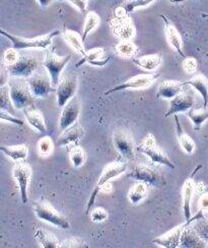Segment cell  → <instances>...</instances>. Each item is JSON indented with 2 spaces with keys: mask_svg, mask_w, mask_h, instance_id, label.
Instances as JSON below:
<instances>
[{
  "mask_svg": "<svg viewBox=\"0 0 208 248\" xmlns=\"http://www.w3.org/2000/svg\"><path fill=\"white\" fill-rule=\"evenodd\" d=\"M7 85L15 110H25L34 106L36 98L30 88L28 78L10 77Z\"/></svg>",
  "mask_w": 208,
  "mask_h": 248,
  "instance_id": "cell-1",
  "label": "cell"
},
{
  "mask_svg": "<svg viewBox=\"0 0 208 248\" xmlns=\"http://www.w3.org/2000/svg\"><path fill=\"white\" fill-rule=\"evenodd\" d=\"M0 34L7 38L13 44V48L16 50H29V49H40V50H47L51 47L53 39L60 34V31L55 30L48 35L41 36L37 38H24L18 37L7 33L6 31L2 29L0 30Z\"/></svg>",
  "mask_w": 208,
  "mask_h": 248,
  "instance_id": "cell-2",
  "label": "cell"
},
{
  "mask_svg": "<svg viewBox=\"0 0 208 248\" xmlns=\"http://www.w3.org/2000/svg\"><path fill=\"white\" fill-rule=\"evenodd\" d=\"M34 210L36 217L43 222H46L59 229H69L70 223L61 213H59L53 205L46 201L35 202Z\"/></svg>",
  "mask_w": 208,
  "mask_h": 248,
  "instance_id": "cell-3",
  "label": "cell"
},
{
  "mask_svg": "<svg viewBox=\"0 0 208 248\" xmlns=\"http://www.w3.org/2000/svg\"><path fill=\"white\" fill-rule=\"evenodd\" d=\"M113 34L120 40H131L135 36V26L132 18L119 5L114 10V16L109 22Z\"/></svg>",
  "mask_w": 208,
  "mask_h": 248,
  "instance_id": "cell-4",
  "label": "cell"
},
{
  "mask_svg": "<svg viewBox=\"0 0 208 248\" xmlns=\"http://www.w3.org/2000/svg\"><path fill=\"white\" fill-rule=\"evenodd\" d=\"M127 170V166L122 162H112L108 164L107 166L104 168L102 175L100 176L95 188L91 191L89 200L87 204V209H86V214H89L90 209L93 206L96 202V200L98 198V194L101 192V189L104 185H105L107 182H110L112 179L119 177L120 175L124 174Z\"/></svg>",
  "mask_w": 208,
  "mask_h": 248,
  "instance_id": "cell-5",
  "label": "cell"
},
{
  "mask_svg": "<svg viewBox=\"0 0 208 248\" xmlns=\"http://www.w3.org/2000/svg\"><path fill=\"white\" fill-rule=\"evenodd\" d=\"M70 55L59 56L54 48H48L45 50V58L43 61V66L47 69V72L50 76L52 86L57 88L60 79L61 74L63 72L65 66L70 61Z\"/></svg>",
  "mask_w": 208,
  "mask_h": 248,
  "instance_id": "cell-6",
  "label": "cell"
},
{
  "mask_svg": "<svg viewBox=\"0 0 208 248\" xmlns=\"http://www.w3.org/2000/svg\"><path fill=\"white\" fill-rule=\"evenodd\" d=\"M136 151L138 153L147 155L152 163L163 165V166H166L171 169H175V164L169 158L168 155L157 146L155 138L151 133H149L144 138L142 142L138 147H136Z\"/></svg>",
  "mask_w": 208,
  "mask_h": 248,
  "instance_id": "cell-7",
  "label": "cell"
},
{
  "mask_svg": "<svg viewBox=\"0 0 208 248\" xmlns=\"http://www.w3.org/2000/svg\"><path fill=\"white\" fill-rule=\"evenodd\" d=\"M127 177L133 180L144 182L157 188H162L165 185L163 175L157 169L147 164H137L127 175Z\"/></svg>",
  "mask_w": 208,
  "mask_h": 248,
  "instance_id": "cell-8",
  "label": "cell"
},
{
  "mask_svg": "<svg viewBox=\"0 0 208 248\" xmlns=\"http://www.w3.org/2000/svg\"><path fill=\"white\" fill-rule=\"evenodd\" d=\"M40 65V61L32 54L20 53L19 59L14 65L6 67L10 77L29 78L32 77Z\"/></svg>",
  "mask_w": 208,
  "mask_h": 248,
  "instance_id": "cell-9",
  "label": "cell"
},
{
  "mask_svg": "<svg viewBox=\"0 0 208 248\" xmlns=\"http://www.w3.org/2000/svg\"><path fill=\"white\" fill-rule=\"evenodd\" d=\"M13 176L18 185L20 200L23 203H27L29 201L30 177H32V166L26 161L16 162L13 169Z\"/></svg>",
  "mask_w": 208,
  "mask_h": 248,
  "instance_id": "cell-10",
  "label": "cell"
},
{
  "mask_svg": "<svg viewBox=\"0 0 208 248\" xmlns=\"http://www.w3.org/2000/svg\"><path fill=\"white\" fill-rule=\"evenodd\" d=\"M160 78L159 74H141L135 76L126 81L122 82V84L112 88L111 90L107 91L105 93V95L113 94V93L120 92V91H125V90H143V89H148L149 88L153 82L157 80V78Z\"/></svg>",
  "mask_w": 208,
  "mask_h": 248,
  "instance_id": "cell-11",
  "label": "cell"
},
{
  "mask_svg": "<svg viewBox=\"0 0 208 248\" xmlns=\"http://www.w3.org/2000/svg\"><path fill=\"white\" fill-rule=\"evenodd\" d=\"M78 80L75 76H66L62 78L56 88L58 107L63 108L72 98L76 96Z\"/></svg>",
  "mask_w": 208,
  "mask_h": 248,
  "instance_id": "cell-12",
  "label": "cell"
},
{
  "mask_svg": "<svg viewBox=\"0 0 208 248\" xmlns=\"http://www.w3.org/2000/svg\"><path fill=\"white\" fill-rule=\"evenodd\" d=\"M80 100L77 96H74L63 108H62V112L59 118V129L61 132H63L68 127L76 123L80 115Z\"/></svg>",
  "mask_w": 208,
  "mask_h": 248,
  "instance_id": "cell-13",
  "label": "cell"
},
{
  "mask_svg": "<svg viewBox=\"0 0 208 248\" xmlns=\"http://www.w3.org/2000/svg\"><path fill=\"white\" fill-rule=\"evenodd\" d=\"M28 81L35 98H45L49 94H51V93L56 92V88L52 86L51 78L48 72L47 75H44L43 72H40V74L35 72L32 77L28 78Z\"/></svg>",
  "mask_w": 208,
  "mask_h": 248,
  "instance_id": "cell-14",
  "label": "cell"
},
{
  "mask_svg": "<svg viewBox=\"0 0 208 248\" xmlns=\"http://www.w3.org/2000/svg\"><path fill=\"white\" fill-rule=\"evenodd\" d=\"M113 141L115 149L122 157L127 160H133L134 155V140L131 134L125 129H117L114 132Z\"/></svg>",
  "mask_w": 208,
  "mask_h": 248,
  "instance_id": "cell-15",
  "label": "cell"
},
{
  "mask_svg": "<svg viewBox=\"0 0 208 248\" xmlns=\"http://www.w3.org/2000/svg\"><path fill=\"white\" fill-rule=\"evenodd\" d=\"M194 105V97L191 93L182 92L178 96H176L171 100L170 107L165 112L164 116L170 117L178 115L179 113H187Z\"/></svg>",
  "mask_w": 208,
  "mask_h": 248,
  "instance_id": "cell-16",
  "label": "cell"
},
{
  "mask_svg": "<svg viewBox=\"0 0 208 248\" xmlns=\"http://www.w3.org/2000/svg\"><path fill=\"white\" fill-rule=\"evenodd\" d=\"M161 16L164 23L165 37H166V40H168L169 44L172 46V48L176 51L177 53H178L180 56H182L183 58H185L186 54L183 49V39L181 34L179 33L178 29L176 28V26L164 15H162Z\"/></svg>",
  "mask_w": 208,
  "mask_h": 248,
  "instance_id": "cell-17",
  "label": "cell"
},
{
  "mask_svg": "<svg viewBox=\"0 0 208 248\" xmlns=\"http://www.w3.org/2000/svg\"><path fill=\"white\" fill-rule=\"evenodd\" d=\"M201 166L197 167L194 172L192 173L191 176L189 178H187L186 181L183 184V188H182V208L185 216V220L189 221L192 217H191V202L192 198L195 193V187H196V183L194 181V175L197 172V170H199Z\"/></svg>",
  "mask_w": 208,
  "mask_h": 248,
  "instance_id": "cell-18",
  "label": "cell"
},
{
  "mask_svg": "<svg viewBox=\"0 0 208 248\" xmlns=\"http://www.w3.org/2000/svg\"><path fill=\"white\" fill-rule=\"evenodd\" d=\"M187 225H190L185 221V223L176 226L175 228L170 230L169 232H166L163 234L162 236L158 237L153 240H151V243L159 245L164 248H177L180 247V239H181V234L183 232V229Z\"/></svg>",
  "mask_w": 208,
  "mask_h": 248,
  "instance_id": "cell-19",
  "label": "cell"
},
{
  "mask_svg": "<svg viewBox=\"0 0 208 248\" xmlns=\"http://www.w3.org/2000/svg\"><path fill=\"white\" fill-rule=\"evenodd\" d=\"M180 247L184 248H206L208 244L205 239L197 233V231L191 227L187 225L183 229L180 239Z\"/></svg>",
  "mask_w": 208,
  "mask_h": 248,
  "instance_id": "cell-20",
  "label": "cell"
},
{
  "mask_svg": "<svg viewBox=\"0 0 208 248\" xmlns=\"http://www.w3.org/2000/svg\"><path fill=\"white\" fill-rule=\"evenodd\" d=\"M110 61V57H105L104 48L97 47L90 50H87V53L81 56V59L76 63V67H80L82 64L89 63L95 66H105Z\"/></svg>",
  "mask_w": 208,
  "mask_h": 248,
  "instance_id": "cell-21",
  "label": "cell"
},
{
  "mask_svg": "<svg viewBox=\"0 0 208 248\" xmlns=\"http://www.w3.org/2000/svg\"><path fill=\"white\" fill-rule=\"evenodd\" d=\"M83 136H85V128L76 122L74 125L62 132L57 141V144L59 147L74 146V144H77V142L82 139Z\"/></svg>",
  "mask_w": 208,
  "mask_h": 248,
  "instance_id": "cell-22",
  "label": "cell"
},
{
  "mask_svg": "<svg viewBox=\"0 0 208 248\" xmlns=\"http://www.w3.org/2000/svg\"><path fill=\"white\" fill-rule=\"evenodd\" d=\"M183 81L174 80V79H166L162 81L159 88L157 97L165 100H172L176 96H178L180 93L183 92Z\"/></svg>",
  "mask_w": 208,
  "mask_h": 248,
  "instance_id": "cell-23",
  "label": "cell"
},
{
  "mask_svg": "<svg viewBox=\"0 0 208 248\" xmlns=\"http://www.w3.org/2000/svg\"><path fill=\"white\" fill-rule=\"evenodd\" d=\"M25 116L27 122L40 133H45L47 131V125L45 118L42 112L33 107L25 109Z\"/></svg>",
  "mask_w": 208,
  "mask_h": 248,
  "instance_id": "cell-24",
  "label": "cell"
},
{
  "mask_svg": "<svg viewBox=\"0 0 208 248\" xmlns=\"http://www.w3.org/2000/svg\"><path fill=\"white\" fill-rule=\"evenodd\" d=\"M185 85L191 86L196 92L199 93L203 100V108H207L208 105V79L203 75H196L189 80L183 82Z\"/></svg>",
  "mask_w": 208,
  "mask_h": 248,
  "instance_id": "cell-25",
  "label": "cell"
},
{
  "mask_svg": "<svg viewBox=\"0 0 208 248\" xmlns=\"http://www.w3.org/2000/svg\"><path fill=\"white\" fill-rule=\"evenodd\" d=\"M62 35H63V38L66 41V43L74 49L76 53H78L81 56H83L87 53V50L85 47V41H83L82 36L76 33L75 31L64 28L63 32H62Z\"/></svg>",
  "mask_w": 208,
  "mask_h": 248,
  "instance_id": "cell-26",
  "label": "cell"
},
{
  "mask_svg": "<svg viewBox=\"0 0 208 248\" xmlns=\"http://www.w3.org/2000/svg\"><path fill=\"white\" fill-rule=\"evenodd\" d=\"M174 117H175V123H176V133H177V138H178L180 146L187 155H192L195 151V142L188 136V134L184 131L178 115H174Z\"/></svg>",
  "mask_w": 208,
  "mask_h": 248,
  "instance_id": "cell-27",
  "label": "cell"
},
{
  "mask_svg": "<svg viewBox=\"0 0 208 248\" xmlns=\"http://www.w3.org/2000/svg\"><path fill=\"white\" fill-rule=\"evenodd\" d=\"M133 62L138 67L147 70V71H153L160 67L162 63V54L155 53V54H149L143 55L138 58H134Z\"/></svg>",
  "mask_w": 208,
  "mask_h": 248,
  "instance_id": "cell-28",
  "label": "cell"
},
{
  "mask_svg": "<svg viewBox=\"0 0 208 248\" xmlns=\"http://www.w3.org/2000/svg\"><path fill=\"white\" fill-rule=\"evenodd\" d=\"M0 151H1L6 157L12 159L15 162H22L26 161L28 154H29V148L27 144H17V146H2L0 147Z\"/></svg>",
  "mask_w": 208,
  "mask_h": 248,
  "instance_id": "cell-29",
  "label": "cell"
},
{
  "mask_svg": "<svg viewBox=\"0 0 208 248\" xmlns=\"http://www.w3.org/2000/svg\"><path fill=\"white\" fill-rule=\"evenodd\" d=\"M149 193L148 184L144 182H139L133 185L128 191V200L133 205H137L141 203L145 199H147Z\"/></svg>",
  "mask_w": 208,
  "mask_h": 248,
  "instance_id": "cell-30",
  "label": "cell"
},
{
  "mask_svg": "<svg viewBox=\"0 0 208 248\" xmlns=\"http://www.w3.org/2000/svg\"><path fill=\"white\" fill-rule=\"evenodd\" d=\"M41 247L43 248H60V242L56 237L44 229H37L35 232Z\"/></svg>",
  "mask_w": 208,
  "mask_h": 248,
  "instance_id": "cell-31",
  "label": "cell"
},
{
  "mask_svg": "<svg viewBox=\"0 0 208 248\" xmlns=\"http://www.w3.org/2000/svg\"><path fill=\"white\" fill-rule=\"evenodd\" d=\"M115 51L123 58H131L137 53V46L131 40H121L115 46Z\"/></svg>",
  "mask_w": 208,
  "mask_h": 248,
  "instance_id": "cell-32",
  "label": "cell"
},
{
  "mask_svg": "<svg viewBox=\"0 0 208 248\" xmlns=\"http://www.w3.org/2000/svg\"><path fill=\"white\" fill-rule=\"evenodd\" d=\"M187 116L190 118L192 121L194 129L195 130H199L201 126L204 124L206 120H208V109L207 108H202L199 110H195V109H190L188 112H187Z\"/></svg>",
  "mask_w": 208,
  "mask_h": 248,
  "instance_id": "cell-33",
  "label": "cell"
},
{
  "mask_svg": "<svg viewBox=\"0 0 208 248\" xmlns=\"http://www.w3.org/2000/svg\"><path fill=\"white\" fill-rule=\"evenodd\" d=\"M69 160L74 168L81 167L87 160L86 151L79 147L78 144H74L69 150Z\"/></svg>",
  "mask_w": 208,
  "mask_h": 248,
  "instance_id": "cell-34",
  "label": "cell"
},
{
  "mask_svg": "<svg viewBox=\"0 0 208 248\" xmlns=\"http://www.w3.org/2000/svg\"><path fill=\"white\" fill-rule=\"evenodd\" d=\"M101 18L98 14L95 12H88L86 16V20H85V26H83V32H82V39L83 41H86L88 36L92 32L93 30H96L98 26L100 25Z\"/></svg>",
  "mask_w": 208,
  "mask_h": 248,
  "instance_id": "cell-35",
  "label": "cell"
},
{
  "mask_svg": "<svg viewBox=\"0 0 208 248\" xmlns=\"http://www.w3.org/2000/svg\"><path fill=\"white\" fill-rule=\"evenodd\" d=\"M0 106H1V110H5L8 112H13L15 110L14 103L10 97V92L8 85L1 86V90H0Z\"/></svg>",
  "mask_w": 208,
  "mask_h": 248,
  "instance_id": "cell-36",
  "label": "cell"
},
{
  "mask_svg": "<svg viewBox=\"0 0 208 248\" xmlns=\"http://www.w3.org/2000/svg\"><path fill=\"white\" fill-rule=\"evenodd\" d=\"M154 1H155V0H125V1L122 4H120V6L127 14H130V13H133L134 10H136L138 8L149 5Z\"/></svg>",
  "mask_w": 208,
  "mask_h": 248,
  "instance_id": "cell-37",
  "label": "cell"
},
{
  "mask_svg": "<svg viewBox=\"0 0 208 248\" xmlns=\"http://www.w3.org/2000/svg\"><path fill=\"white\" fill-rule=\"evenodd\" d=\"M38 151H39L41 156H43V157L49 156V155H51L52 152L54 151L53 140H52L51 138H49V137L42 138L38 141Z\"/></svg>",
  "mask_w": 208,
  "mask_h": 248,
  "instance_id": "cell-38",
  "label": "cell"
},
{
  "mask_svg": "<svg viewBox=\"0 0 208 248\" xmlns=\"http://www.w3.org/2000/svg\"><path fill=\"white\" fill-rule=\"evenodd\" d=\"M193 228L197 231L203 239L208 240V219L201 217V218L194 221Z\"/></svg>",
  "mask_w": 208,
  "mask_h": 248,
  "instance_id": "cell-39",
  "label": "cell"
},
{
  "mask_svg": "<svg viewBox=\"0 0 208 248\" xmlns=\"http://www.w3.org/2000/svg\"><path fill=\"white\" fill-rule=\"evenodd\" d=\"M19 56H20L19 50H16L15 48L7 49L5 52L3 53V57H2L3 63H4L5 67L14 65L15 62L19 59Z\"/></svg>",
  "mask_w": 208,
  "mask_h": 248,
  "instance_id": "cell-40",
  "label": "cell"
},
{
  "mask_svg": "<svg viewBox=\"0 0 208 248\" xmlns=\"http://www.w3.org/2000/svg\"><path fill=\"white\" fill-rule=\"evenodd\" d=\"M183 68L188 75H194L198 68V61L194 57L186 56L183 60Z\"/></svg>",
  "mask_w": 208,
  "mask_h": 248,
  "instance_id": "cell-41",
  "label": "cell"
},
{
  "mask_svg": "<svg viewBox=\"0 0 208 248\" xmlns=\"http://www.w3.org/2000/svg\"><path fill=\"white\" fill-rule=\"evenodd\" d=\"M77 247L86 248V247H89V245L81 238L66 239L63 242L60 243V248H77Z\"/></svg>",
  "mask_w": 208,
  "mask_h": 248,
  "instance_id": "cell-42",
  "label": "cell"
},
{
  "mask_svg": "<svg viewBox=\"0 0 208 248\" xmlns=\"http://www.w3.org/2000/svg\"><path fill=\"white\" fill-rule=\"evenodd\" d=\"M108 217H109V214L105 209L103 208H95L91 211V214H90L91 221L96 223L106 221L108 219Z\"/></svg>",
  "mask_w": 208,
  "mask_h": 248,
  "instance_id": "cell-43",
  "label": "cell"
},
{
  "mask_svg": "<svg viewBox=\"0 0 208 248\" xmlns=\"http://www.w3.org/2000/svg\"><path fill=\"white\" fill-rule=\"evenodd\" d=\"M0 119H1V121L13 123V124H15V125H18V126H23L24 123H25L22 119H18V118L13 116L12 113L8 112V111H5V110L0 111Z\"/></svg>",
  "mask_w": 208,
  "mask_h": 248,
  "instance_id": "cell-44",
  "label": "cell"
},
{
  "mask_svg": "<svg viewBox=\"0 0 208 248\" xmlns=\"http://www.w3.org/2000/svg\"><path fill=\"white\" fill-rule=\"evenodd\" d=\"M67 1L72 5H74L80 13L85 14L87 12L89 0H67Z\"/></svg>",
  "mask_w": 208,
  "mask_h": 248,
  "instance_id": "cell-45",
  "label": "cell"
},
{
  "mask_svg": "<svg viewBox=\"0 0 208 248\" xmlns=\"http://www.w3.org/2000/svg\"><path fill=\"white\" fill-rule=\"evenodd\" d=\"M199 211L208 212V191L202 193L199 198Z\"/></svg>",
  "mask_w": 208,
  "mask_h": 248,
  "instance_id": "cell-46",
  "label": "cell"
},
{
  "mask_svg": "<svg viewBox=\"0 0 208 248\" xmlns=\"http://www.w3.org/2000/svg\"><path fill=\"white\" fill-rule=\"evenodd\" d=\"M36 1L40 4L41 7L46 8V7H48L50 5V3L52 2V0H36Z\"/></svg>",
  "mask_w": 208,
  "mask_h": 248,
  "instance_id": "cell-47",
  "label": "cell"
},
{
  "mask_svg": "<svg viewBox=\"0 0 208 248\" xmlns=\"http://www.w3.org/2000/svg\"><path fill=\"white\" fill-rule=\"evenodd\" d=\"M182 0H172V2H180Z\"/></svg>",
  "mask_w": 208,
  "mask_h": 248,
  "instance_id": "cell-48",
  "label": "cell"
},
{
  "mask_svg": "<svg viewBox=\"0 0 208 248\" xmlns=\"http://www.w3.org/2000/svg\"><path fill=\"white\" fill-rule=\"evenodd\" d=\"M56 1H61V0H56Z\"/></svg>",
  "mask_w": 208,
  "mask_h": 248,
  "instance_id": "cell-49",
  "label": "cell"
},
{
  "mask_svg": "<svg viewBox=\"0 0 208 248\" xmlns=\"http://www.w3.org/2000/svg\"><path fill=\"white\" fill-rule=\"evenodd\" d=\"M207 189H208V186H207Z\"/></svg>",
  "mask_w": 208,
  "mask_h": 248,
  "instance_id": "cell-50",
  "label": "cell"
}]
</instances>
